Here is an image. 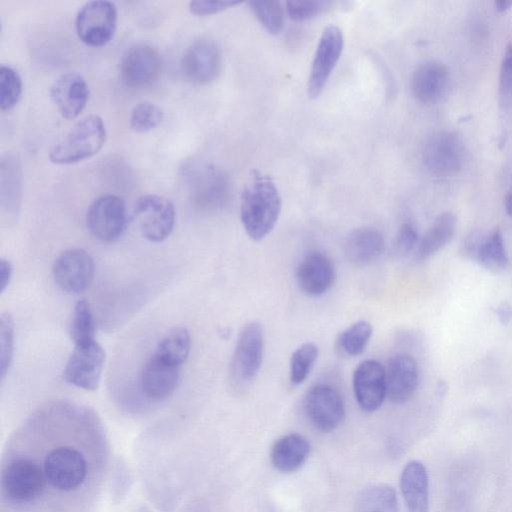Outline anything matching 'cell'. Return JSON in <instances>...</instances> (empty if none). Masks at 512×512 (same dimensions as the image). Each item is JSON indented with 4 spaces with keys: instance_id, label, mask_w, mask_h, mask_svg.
<instances>
[{
    "instance_id": "1",
    "label": "cell",
    "mask_w": 512,
    "mask_h": 512,
    "mask_svg": "<svg viewBox=\"0 0 512 512\" xmlns=\"http://www.w3.org/2000/svg\"><path fill=\"white\" fill-rule=\"evenodd\" d=\"M281 207V196L273 179L253 171L240 202V219L251 240L261 241L273 230Z\"/></svg>"
},
{
    "instance_id": "2",
    "label": "cell",
    "mask_w": 512,
    "mask_h": 512,
    "mask_svg": "<svg viewBox=\"0 0 512 512\" xmlns=\"http://www.w3.org/2000/svg\"><path fill=\"white\" fill-rule=\"evenodd\" d=\"M106 127L98 115L78 121L51 149L49 159L54 164L78 163L96 155L106 141Z\"/></svg>"
},
{
    "instance_id": "3",
    "label": "cell",
    "mask_w": 512,
    "mask_h": 512,
    "mask_svg": "<svg viewBox=\"0 0 512 512\" xmlns=\"http://www.w3.org/2000/svg\"><path fill=\"white\" fill-rule=\"evenodd\" d=\"M182 176L192 201L199 208L217 209L228 201L231 185L222 169L192 162L183 167Z\"/></svg>"
},
{
    "instance_id": "4",
    "label": "cell",
    "mask_w": 512,
    "mask_h": 512,
    "mask_svg": "<svg viewBox=\"0 0 512 512\" xmlns=\"http://www.w3.org/2000/svg\"><path fill=\"white\" fill-rule=\"evenodd\" d=\"M117 8L113 2L97 0L84 4L75 19L78 38L91 47L108 44L116 31Z\"/></svg>"
},
{
    "instance_id": "5",
    "label": "cell",
    "mask_w": 512,
    "mask_h": 512,
    "mask_svg": "<svg viewBox=\"0 0 512 512\" xmlns=\"http://www.w3.org/2000/svg\"><path fill=\"white\" fill-rule=\"evenodd\" d=\"M263 355V328L258 322H249L236 341L230 369L232 381L238 385L250 384L261 368Z\"/></svg>"
},
{
    "instance_id": "6",
    "label": "cell",
    "mask_w": 512,
    "mask_h": 512,
    "mask_svg": "<svg viewBox=\"0 0 512 512\" xmlns=\"http://www.w3.org/2000/svg\"><path fill=\"white\" fill-rule=\"evenodd\" d=\"M46 481L55 489L71 492L79 488L87 476V461L74 447L59 446L50 450L43 464Z\"/></svg>"
},
{
    "instance_id": "7",
    "label": "cell",
    "mask_w": 512,
    "mask_h": 512,
    "mask_svg": "<svg viewBox=\"0 0 512 512\" xmlns=\"http://www.w3.org/2000/svg\"><path fill=\"white\" fill-rule=\"evenodd\" d=\"M46 477L34 460L19 457L10 461L2 472V489L16 503H30L43 492Z\"/></svg>"
},
{
    "instance_id": "8",
    "label": "cell",
    "mask_w": 512,
    "mask_h": 512,
    "mask_svg": "<svg viewBox=\"0 0 512 512\" xmlns=\"http://www.w3.org/2000/svg\"><path fill=\"white\" fill-rule=\"evenodd\" d=\"M128 221L127 208L122 197L105 194L96 198L86 212V226L90 233L104 242H113L124 233Z\"/></svg>"
},
{
    "instance_id": "9",
    "label": "cell",
    "mask_w": 512,
    "mask_h": 512,
    "mask_svg": "<svg viewBox=\"0 0 512 512\" xmlns=\"http://www.w3.org/2000/svg\"><path fill=\"white\" fill-rule=\"evenodd\" d=\"M425 167L434 175L450 176L460 171L465 161V148L454 132L441 131L433 134L422 151Z\"/></svg>"
},
{
    "instance_id": "10",
    "label": "cell",
    "mask_w": 512,
    "mask_h": 512,
    "mask_svg": "<svg viewBox=\"0 0 512 512\" xmlns=\"http://www.w3.org/2000/svg\"><path fill=\"white\" fill-rule=\"evenodd\" d=\"M141 234L151 242L165 240L175 225V207L173 203L157 194L142 195L134 210Z\"/></svg>"
},
{
    "instance_id": "11",
    "label": "cell",
    "mask_w": 512,
    "mask_h": 512,
    "mask_svg": "<svg viewBox=\"0 0 512 512\" xmlns=\"http://www.w3.org/2000/svg\"><path fill=\"white\" fill-rule=\"evenodd\" d=\"M344 47L341 29L335 25L327 26L319 39L312 61L307 83V92L311 99H316L324 90Z\"/></svg>"
},
{
    "instance_id": "12",
    "label": "cell",
    "mask_w": 512,
    "mask_h": 512,
    "mask_svg": "<svg viewBox=\"0 0 512 512\" xmlns=\"http://www.w3.org/2000/svg\"><path fill=\"white\" fill-rule=\"evenodd\" d=\"M95 264L91 255L81 248L63 251L52 265V275L57 286L69 294H79L92 283Z\"/></svg>"
},
{
    "instance_id": "13",
    "label": "cell",
    "mask_w": 512,
    "mask_h": 512,
    "mask_svg": "<svg viewBox=\"0 0 512 512\" xmlns=\"http://www.w3.org/2000/svg\"><path fill=\"white\" fill-rule=\"evenodd\" d=\"M304 407L311 424L323 433L335 430L345 417L342 396L329 384L311 387L306 394Z\"/></svg>"
},
{
    "instance_id": "14",
    "label": "cell",
    "mask_w": 512,
    "mask_h": 512,
    "mask_svg": "<svg viewBox=\"0 0 512 512\" xmlns=\"http://www.w3.org/2000/svg\"><path fill=\"white\" fill-rule=\"evenodd\" d=\"M105 358V350L97 341L84 346H74L64 369V379L78 388L96 390Z\"/></svg>"
},
{
    "instance_id": "15",
    "label": "cell",
    "mask_w": 512,
    "mask_h": 512,
    "mask_svg": "<svg viewBox=\"0 0 512 512\" xmlns=\"http://www.w3.org/2000/svg\"><path fill=\"white\" fill-rule=\"evenodd\" d=\"M222 55L218 45L209 39L194 41L181 60L184 76L195 84H208L220 74Z\"/></svg>"
},
{
    "instance_id": "16",
    "label": "cell",
    "mask_w": 512,
    "mask_h": 512,
    "mask_svg": "<svg viewBox=\"0 0 512 512\" xmlns=\"http://www.w3.org/2000/svg\"><path fill=\"white\" fill-rule=\"evenodd\" d=\"M353 391L363 411H376L387 397L385 367L374 359L362 361L353 373Z\"/></svg>"
},
{
    "instance_id": "17",
    "label": "cell",
    "mask_w": 512,
    "mask_h": 512,
    "mask_svg": "<svg viewBox=\"0 0 512 512\" xmlns=\"http://www.w3.org/2000/svg\"><path fill=\"white\" fill-rule=\"evenodd\" d=\"M161 70V58L155 48L137 44L120 61V76L129 87L142 88L155 81Z\"/></svg>"
},
{
    "instance_id": "18",
    "label": "cell",
    "mask_w": 512,
    "mask_h": 512,
    "mask_svg": "<svg viewBox=\"0 0 512 512\" xmlns=\"http://www.w3.org/2000/svg\"><path fill=\"white\" fill-rule=\"evenodd\" d=\"M50 98L63 118L73 120L80 115L88 102L89 87L82 75L67 72L52 83Z\"/></svg>"
},
{
    "instance_id": "19",
    "label": "cell",
    "mask_w": 512,
    "mask_h": 512,
    "mask_svg": "<svg viewBox=\"0 0 512 512\" xmlns=\"http://www.w3.org/2000/svg\"><path fill=\"white\" fill-rule=\"evenodd\" d=\"M296 281L304 294L310 297L322 296L335 281V269L331 259L319 251L307 254L297 266Z\"/></svg>"
},
{
    "instance_id": "20",
    "label": "cell",
    "mask_w": 512,
    "mask_h": 512,
    "mask_svg": "<svg viewBox=\"0 0 512 512\" xmlns=\"http://www.w3.org/2000/svg\"><path fill=\"white\" fill-rule=\"evenodd\" d=\"M180 366L171 364L154 353L145 362L140 374V388L150 400L168 398L178 387Z\"/></svg>"
},
{
    "instance_id": "21",
    "label": "cell",
    "mask_w": 512,
    "mask_h": 512,
    "mask_svg": "<svg viewBox=\"0 0 512 512\" xmlns=\"http://www.w3.org/2000/svg\"><path fill=\"white\" fill-rule=\"evenodd\" d=\"M387 397L392 403L407 402L419 383V369L415 359L408 354H396L385 367Z\"/></svg>"
},
{
    "instance_id": "22",
    "label": "cell",
    "mask_w": 512,
    "mask_h": 512,
    "mask_svg": "<svg viewBox=\"0 0 512 512\" xmlns=\"http://www.w3.org/2000/svg\"><path fill=\"white\" fill-rule=\"evenodd\" d=\"M449 83L447 67L437 60L420 64L411 78L413 96L421 103L434 104L446 94Z\"/></svg>"
},
{
    "instance_id": "23",
    "label": "cell",
    "mask_w": 512,
    "mask_h": 512,
    "mask_svg": "<svg viewBox=\"0 0 512 512\" xmlns=\"http://www.w3.org/2000/svg\"><path fill=\"white\" fill-rule=\"evenodd\" d=\"M400 489L407 512H429V477L422 462L411 460L405 465Z\"/></svg>"
},
{
    "instance_id": "24",
    "label": "cell",
    "mask_w": 512,
    "mask_h": 512,
    "mask_svg": "<svg viewBox=\"0 0 512 512\" xmlns=\"http://www.w3.org/2000/svg\"><path fill=\"white\" fill-rule=\"evenodd\" d=\"M384 237L375 228L361 227L353 230L344 245L346 259L356 266H365L377 260L384 252Z\"/></svg>"
},
{
    "instance_id": "25",
    "label": "cell",
    "mask_w": 512,
    "mask_h": 512,
    "mask_svg": "<svg viewBox=\"0 0 512 512\" xmlns=\"http://www.w3.org/2000/svg\"><path fill=\"white\" fill-rule=\"evenodd\" d=\"M311 446L302 435L290 433L278 438L270 452L273 467L282 473L298 470L307 460Z\"/></svg>"
},
{
    "instance_id": "26",
    "label": "cell",
    "mask_w": 512,
    "mask_h": 512,
    "mask_svg": "<svg viewBox=\"0 0 512 512\" xmlns=\"http://www.w3.org/2000/svg\"><path fill=\"white\" fill-rule=\"evenodd\" d=\"M1 205L8 213H17L21 202L22 174L20 161L7 155L1 161Z\"/></svg>"
},
{
    "instance_id": "27",
    "label": "cell",
    "mask_w": 512,
    "mask_h": 512,
    "mask_svg": "<svg viewBox=\"0 0 512 512\" xmlns=\"http://www.w3.org/2000/svg\"><path fill=\"white\" fill-rule=\"evenodd\" d=\"M456 229V217L451 212L440 214L418 244L417 255L426 259L437 253L452 239Z\"/></svg>"
},
{
    "instance_id": "28",
    "label": "cell",
    "mask_w": 512,
    "mask_h": 512,
    "mask_svg": "<svg viewBox=\"0 0 512 512\" xmlns=\"http://www.w3.org/2000/svg\"><path fill=\"white\" fill-rule=\"evenodd\" d=\"M354 512H400L396 491L388 484L368 486L357 495Z\"/></svg>"
},
{
    "instance_id": "29",
    "label": "cell",
    "mask_w": 512,
    "mask_h": 512,
    "mask_svg": "<svg viewBox=\"0 0 512 512\" xmlns=\"http://www.w3.org/2000/svg\"><path fill=\"white\" fill-rule=\"evenodd\" d=\"M474 259L492 272H500L508 267L509 258L502 232L498 227L479 240Z\"/></svg>"
},
{
    "instance_id": "30",
    "label": "cell",
    "mask_w": 512,
    "mask_h": 512,
    "mask_svg": "<svg viewBox=\"0 0 512 512\" xmlns=\"http://www.w3.org/2000/svg\"><path fill=\"white\" fill-rule=\"evenodd\" d=\"M191 349V339L184 327L169 330L158 342L154 354L159 358L180 366L187 360Z\"/></svg>"
},
{
    "instance_id": "31",
    "label": "cell",
    "mask_w": 512,
    "mask_h": 512,
    "mask_svg": "<svg viewBox=\"0 0 512 512\" xmlns=\"http://www.w3.org/2000/svg\"><path fill=\"white\" fill-rule=\"evenodd\" d=\"M69 334L74 346H84L96 341V325L90 305L79 300L73 310Z\"/></svg>"
},
{
    "instance_id": "32",
    "label": "cell",
    "mask_w": 512,
    "mask_h": 512,
    "mask_svg": "<svg viewBox=\"0 0 512 512\" xmlns=\"http://www.w3.org/2000/svg\"><path fill=\"white\" fill-rule=\"evenodd\" d=\"M372 332V326L368 321H357L339 334L337 338L338 348L346 355L357 356L367 347Z\"/></svg>"
},
{
    "instance_id": "33",
    "label": "cell",
    "mask_w": 512,
    "mask_h": 512,
    "mask_svg": "<svg viewBox=\"0 0 512 512\" xmlns=\"http://www.w3.org/2000/svg\"><path fill=\"white\" fill-rule=\"evenodd\" d=\"M498 104L502 121L512 115V42L505 48L498 78Z\"/></svg>"
},
{
    "instance_id": "34",
    "label": "cell",
    "mask_w": 512,
    "mask_h": 512,
    "mask_svg": "<svg viewBox=\"0 0 512 512\" xmlns=\"http://www.w3.org/2000/svg\"><path fill=\"white\" fill-rule=\"evenodd\" d=\"M318 353V347L312 342H305L294 350L289 365V378L294 385H300L307 379Z\"/></svg>"
},
{
    "instance_id": "35",
    "label": "cell",
    "mask_w": 512,
    "mask_h": 512,
    "mask_svg": "<svg viewBox=\"0 0 512 512\" xmlns=\"http://www.w3.org/2000/svg\"><path fill=\"white\" fill-rule=\"evenodd\" d=\"M249 7L261 25L271 34H278L284 24V11L279 1H250Z\"/></svg>"
},
{
    "instance_id": "36",
    "label": "cell",
    "mask_w": 512,
    "mask_h": 512,
    "mask_svg": "<svg viewBox=\"0 0 512 512\" xmlns=\"http://www.w3.org/2000/svg\"><path fill=\"white\" fill-rule=\"evenodd\" d=\"M22 94V80L13 67L1 65L0 67V109L10 110L20 100Z\"/></svg>"
},
{
    "instance_id": "37",
    "label": "cell",
    "mask_w": 512,
    "mask_h": 512,
    "mask_svg": "<svg viewBox=\"0 0 512 512\" xmlns=\"http://www.w3.org/2000/svg\"><path fill=\"white\" fill-rule=\"evenodd\" d=\"M163 116V111L159 106L151 102H142L132 109L129 126L138 133L149 132L161 124Z\"/></svg>"
},
{
    "instance_id": "38",
    "label": "cell",
    "mask_w": 512,
    "mask_h": 512,
    "mask_svg": "<svg viewBox=\"0 0 512 512\" xmlns=\"http://www.w3.org/2000/svg\"><path fill=\"white\" fill-rule=\"evenodd\" d=\"M14 353V321L8 312L0 317V371L1 379L7 375Z\"/></svg>"
},
{
    "instance_id": "39",
    "label": "cell",
    "mask_w": 512,
    "mask_h": 512,
    "mask_svg": "<svg viewBox=\"0 0 512 512\" xmlns=\"http://www.w3.org/2000/svg\"><path fill=\"white\" fill-rule=\"evenodd\" d=\"M333 4L330 1L291 0L286 2V11L290 19L302 22L329 11Z\"/></svg>"
},
{
    "instance_id": "40",
    "label": "cell",
    "mask_w": 512,
    "mask_h": 512,
    "mask_svg": "<svg viewBox=\"0 0 512 512\" xmlns=\"http://www.w3.org/2000/svg\"><path fill=\"white\" fill-rule=\"evenodd\" d=\"M238 4L240 2L237 1L197 0L189 2V10L194 15L206 16L217 14Z\"/></svg>"
},
{
    "instance_id": "41",
    "label": "cell",
    "mask_w": 512,
    "mask_h": 512,
    "mask_svg": "<svg viewBox=\"0 0 512 512\" xmlns=\"http://www.w3.org/2000/svg\"><path fill=\"white\" fill-rule=\"evenodd\" d=\"M418 243V233L411 223L401 225L396 237V250L401 255L411 252Z\"/></svg>"
},
{
    "instance_id": "42",
    "label": "cell",
    "mask_w": 512,
    "mask_h": 512,
    "mask_svg": "<svg viewBox=\"0 0 512 512\" xmlns=\"http://www.w3.org/2000/svg\"><path fill=\"white\" fill-rule=\"evenodd\" d=\"M12 264L9 260L1 258L0 260V291L3 293L8 287L12 278Z\"/></svg>"
},
{
    "instance_id": "43",
    "label": "cell",
    "mask_w": 512,
    "mask_h": 512,
    "mask_svg": "<svg viewBox=\"0 0 512 512\" xmlns=\"http://www.w3.org/2000/svg\"><path fill=\"white\" fill-rule=\"evenodd\" d=\"M499 322L506 325L512 319V306L507 301L500 302L495 310Z\"/></svg>"
},
{
    "instance_id": "44",
    "label": "cell",
    "mask_w": 512,
    "mask_h": 512,
    "mask_svg": "<svg viewBox=\"0 0 512 512\" xmlns=\"http://www.w3.org/2000/svg\"><path fill=\"white\" fill-rule=\"evenodd\" d=\"M494 7L498 12H505L512 7V0L495 1Z\"/></svg>"
},
{
    "instance_id": "45",
    "label": "cell",
    "mask_w": 512,
    "mask_h": 512,
    "mask_svg": "<svg viewBox=\"0 0 512 512\" xmlns=\"http://www.w3.org/2000/svg\"><path fill=\"white\" fill-rule=\"evenodd\" d=\"M504 205L507 214L512 217V185L505 197Z\"/></svg>"
}]
</instances>
